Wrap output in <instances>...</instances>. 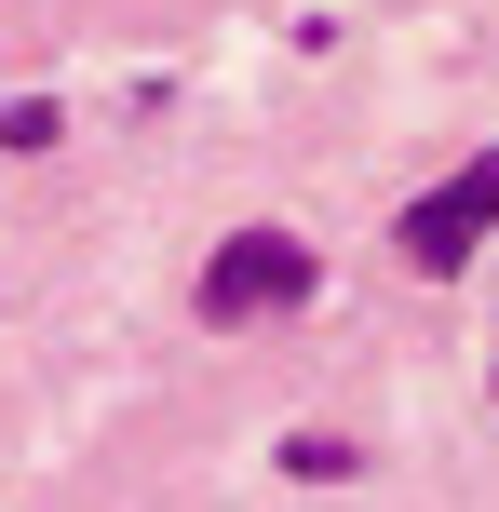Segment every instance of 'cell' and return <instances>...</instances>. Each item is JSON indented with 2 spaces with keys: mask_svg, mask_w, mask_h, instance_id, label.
<instances>
[{
  "mask_svg": "<svg viewBox=\"0 0 499 512\" xmlns=\"http://www.w3.org/2000/svg\"><path fill=\"white\" fill-rule=\"evenodd\" d=\"M311 243L297 230H230L203 256V324H270V310H311Z\"/></svg>",
  "mask_w": 499,
  "mask_h": 512,
  "instance_id": "1",
  "label": "cell"
},
{
  "mask_svg": "<svg viewBox=\"0 0 499 512\" xmlns=\"http://www.w3.org/2000/svg\"><path fill=\"white\" fill-rule=\"evenodd\" d=\"M486 230H499V149L473 162V176H446L419 216H405V270H419V283H446V270H459V256H473Z\"/></svg>",
  "mask_w": 499,
  "mask_h": 512,
  "instance_id": "2",
  "label": "cell"
}]
</instances>
